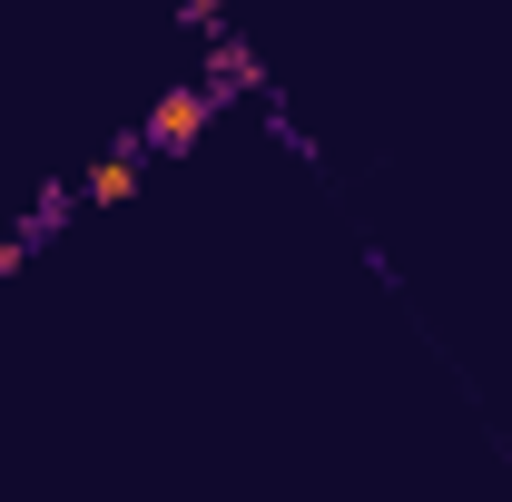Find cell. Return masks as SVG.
Wrapping results in <instances>:
<instances>
[{
	"mask_svg": "<svg viewBox=\"0 0 512 502\" xmlns=\"http://www.w3.org/2000/svg\"><path fill=\"white\" fill-rule=\"evenodd\" d=\"M256 109H266V138H276V148H286L296 168H316V178H325V148H316V128H296V109H286V99H256Z\"/></svg>",
	"mask_w": 512,
	"mask_h": 502,
	"instance_id": "5",
	"label": "cell"
},
{
	"mask_svg": "<svg viewBox=\"0 0 512 502\" xmlns=\"http://www.w3.org/2000/svg\"><path fill=\"white\" fill-rule=\"evenodd\" d=\"M69 217H79V178H69V188H40V197H30V217L10 227V247H20V256H40V247H50V237L69 227Z\"/></svg>",
	"mask_w": 512,
	"mask_h": 502,
	"instance_id": "4",
	"label": "cell"
},
{
	"mask_svg": "<svg viewBox=\"0 0 512 502\" xmlns=\"http://www.w3.org/2000/svg\"><path fill=\"white\" fill-rule=\"evenodd\" d=\"M207 119H217V99H207V79H178V89H168V99H158L148 119L128 128V138H138L148 158H178V148H197V128H207Z\"/></svg>",
	"mask_w": 512,
	"mask_h": 502,
	"instance_id": "1",
	"label": "cell"
},
{
	"mask_svg": "<svg viewBox=\"0 0 512 502\" xmlns=\"http://www.w3.org/2000/svg\"><path fill=\"white\" fill-rule=\"evenodd\" d=\"M138 178H148V148H138V138H119L109 158H89V168H79V207H128V197H138Z\"/></svg>",
	"mask_w": 512,
	"mask_h": 502,
	"instance_id": "3",
	"label": "cell"
},
{
	"mask_svg": "<svg viewBox=\"0 0 512 502\" xmlns=\"http://www.w3.org/2000/svg\"><path fill=\"white\" fill-rule=\"evenodd\" d=\"M276 99V79H266V60H256L247 40H227V30H217V40H207V99H217V109H227V99Z\"/></svg>",
	"mask_w": 512,
	"mask_h": 502,
	"instance_id": "2",
	"label": "cell"
}]
</instances>
